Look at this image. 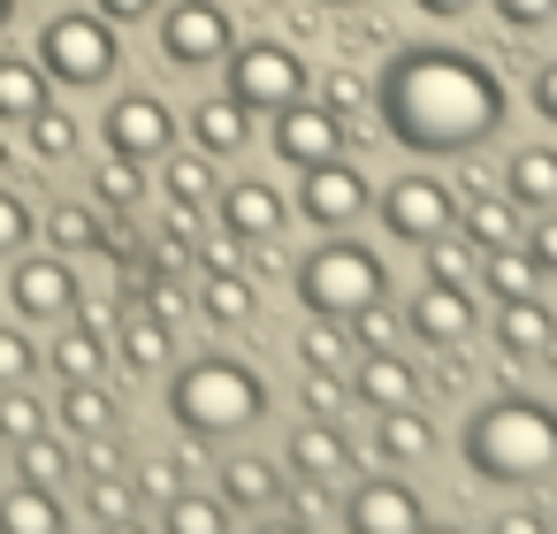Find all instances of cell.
Segmentation results:
<instances>
[{"instance_id":"83f0119b","label":"cell","mask_w":557,"mask_h":534,"mask_svg":"<svg viewBox=\"0 0 557 534\" xmlns=\"http://www.w3.org/2000/svg\"><path fill=\"white\" fill-rule=\"evenodd\" d=\"M161 534H230V496L176 488V496L161 504Z\"/></svg>"},{"instance_id":"3957f363","label":"cell","mask_w":557,"mask_h":534,"mask_svg":"<svg viewBox=\"0 0 557 534\" xmlns=\"http://www.w3.org/2000/svg\"><path fill=\"white\" fill-rule=\"evenodd\" d=\"M169 420L191 443H237L268 420V382L230 351L184 359V367H169Z\"/></svg>"},{"instance_id":"ab89813d","label":"cell","mask_w":557,"mask_h":534,"mask_svg":"<svg viewBox=\"0 0 557 534\" xmlns=\"http://www.w3.org/2000/svg\"><path fill=\"white\" fill-rule=\"evenodd\" d=\"M32 229H39V214H32V199H24L16 184H0V260H16V252L32 245Z\"/></svg>"},{"instance_id":"7402d4cb","label":"cell","mask_w":557,"mask_h":534,"mask_svg":"<svg viewBox=\"0 0 557 534\" xmlns=\"http://www.w3.org/2000/svg\"><path fill=\"white\" fill-rule=\"evenodd\" d=\"M428 450H435V427H428L420 405H389V412H374V458H382V465H420Z\"/></svg>"},{"instance_id":"681fc988","label":"cell","mask_w":557,"mask_h":534,"mask_svg":"<svg viewBox=\"0 0 557 534\" xmlns=\"http://www.w3.org/2000/svg\"><path fill=\"white\" fill-rule=\"evenodd\" d=\"M153 9H161V0H100V16H108V24H146Z\"/></svg>"},{"instance_id":"e0dca14e","label":"cell","mask_w":557,"mask_h":534,"mask_svg":"<svg viewBox=\"0 0 557 534\" xmlns=\"http://www.w3.org/2000/svg\"><path fill=\"white\" fill-rule=\"evenodd\" d=\"M351 397L367 405V412H389V405H420V374L397 359V351H367L359 367H351Z\"/></svg>"},{"instance_id":"816d5d0a","label":"cell","mask_w":557,"mask_h":534,"mask_svg":"<svg viewBox=\"0 0 557 534\" xmlns=\"http://www.w3.org/2000/svg\"><path fill=\"white\" fill-rule=\"evenodd\" d=\"M412 9H420V16H435V24H458V16H473V9H481V0H412Z\"/></svg>"},{"instance_id":"6f0895ef","label":"cell","mask_w":557,"mask_h":534,"mask_svg":"<svg viewBox=\"0 0 557 534\" xmlns=\"http://www.w3.org/2000/svg\"><path fill=\"white\" fill-rule=\"evenodd\" d=\"M313 9H367V0H313Z\"/></svg>"},{"instance_id":"60d3db41","label":"cell","mask_w":557,"mask_h":534,"mask_svg":"<svg viewBox=\"0 0 557 534\" xmlns=\"http://www.w3.org/2000/svg\"><path fill=\"white\" fill-rule=\"evenodd\" d=\"M131 488L153 496V504H169V496L184 488V465H176V458H138V465H131Z\"/></svg>"},{"instance_id":"f907efd6","label":"cell","mask_w":557,"mask_h":534,"mask_svg":"<svg viewBox=\"0 0 557 534\" xmlns=\"http://www.w3.org/2000/svg\"><path fill=\"white\" fill-rule=\"evenodd\" d=\"M329 108H336V115L367 108V85H359V77H329Z\"/></svg>"},{"instance_id":"836d02e7","label":"cell","mask_w":557,"mask_h":534,"mask_svg":"<svg viewBox=\"0 0 557 534\" xmlns=\"http://www.w3.org/2000/svg\"><path fill=\"white\" fill-rule=\"evenodd\" d=\"M70 473H77L70 443H54V435H32V443H16V481H39V488H70Z\"/></svg>"},{"instance_id":"9a60e30c","label":"cell","mask_w":557,"mask_h":534,"mask_svg":"<svg viewBox=\"0 0 557 534\" xmlns=\"http://www.w3.org/2000/svg\"><path fill=\"white\" fill-rule=\"evenodd\" d=\"M214 207H222V229L237 245H275L283 222H290V207H283L275 184H230V191H214Z\"/></svg>"},{"instance_id":"f6af8a7d","label":"cell","mask_w":557,"mask_h":534,"mask_svg":"<svg viewBox=\"0 0 557 534\" xmlns=\"http://www.w3.org/2000/svg\"><path fill=\"white\" fill-rule=\"evenodd\" d=\"M351 389H344V374H306V412H321V420H336V405H344Z\"/></svg>"},{"instance_id":"4316f807","label":"cell","mask_w":557,"mask_h":534,"mask_svg":"<svg viewBox=\"0 0 557 534\" xmlns=\"http://www.w3.org/2000/svg\"><path fill=\"white\" fill-rule=\"evenodd\" d=\"M54 420L85 443V435H115V397L100 389V382H62V405H54Z\"/></svg>"},{"instance_id":"11a10c76","label":"cell","mask_w":557,"mask_h":534,"mask_svg":"<svg viewBox=\"0 0 557 534\" xmlns=\"http://www.w3.org/2000/svg\"><path fill=\"white\" fill-rule=\"evenodd\" d=\"M252 534H313V526H306V519H260Z\"/></svg>"},{"instance_id":"8992f818","label":"cell","mask_w":557,"mask_h":534,"mask_svg":"<svg viewBox=\"0 0 557 534\" xmlns=\"http://www.w3.org/2000/svg\"><path fill=\"white\" fill-rule=\"evenodd\" d=\"M222 92L260 123V115H283L290 100H306V62L283 47V39H237L230 62H222Z\"/></svg>"},{"instance_id":"91938a15","label":"cell","mask_w":557,"mask_h":534,"mask_svg":"<svg viewBox=\"0 0 557 534\" xmlns=\"http://www.w3.org/2000/svg\"><path fill=\"white\" fill-rule=\"evenodd\" d=\"M0 169H9V146H0Z\"/></svg>"},{"instance_id":"d4e9b609","label":"cell","mask_w":557,"mask_h":534,"mask_svg":"<svg viewBox=\"0 0 557 534\" xmlns=\"http://www.w3.org/2000/svg\"><path fill=\"white\" fill-rule=\"evenodd\" d=\"M115 351H123L131 374H169V367H176V336H169V321L146 313V306L123 313V344H115Z\"/></svg>"},{"instance_id":"5b68a950","label":"cell","mask_w":557,"mask_h":534,"mask_svg":"<svg viewBox=\"0 0 557 534\" xmlns=\"http://www.w3.org/2000/svg\"><path fill=\"white\" fill-rule=\"evenodd\" d=\"M39 70L62 85V92H92L123 70V39L100 9H62L47 32H39Z\"/></svg>"},{"instance_id":"ba28073f","label":"cell","mask_w":557,"mask_h":534,"mask_svg":"<svg viewBox=\"0 0 557 534\" xmlns=\"http://www.w3.org/2000/svg\"><path fill=\"white\" fill-rule=\"evenodd\" d=\"M230 47H237V24H230L222 0H176L161 16V54L176 70H222Z\"/></svg>"},{"instance_id":"44dd1931","label":"cell","mask_w":557,"mask_h":534,"mask_svg":"<svg viewBox=\"0 0 557 534\" xmlns=\"http://www.w3.org/2000/svg\"><path fill=\"white\" fill-rule=\"evenodd\" d=\"M549 336H557V313L542 298H496V344L511 359H549Z\"/></svg>"},{"instance_id":"7a4b0ae2","label":"cell","mask_w":557,"mask_h":534,"mask_svg":"<svg viewBox=\"0 0 557 534\" xmlns=\"http://www.w3.org/2000/svg\"><path fill=\"white\" fill-rule=\"evenodd\" d=\"M458 458L488 488H542L557 473V412L542 397H511L504 389V397H488L458 427Z\"/></svg>"},{"instance_id":"f1b7e54d","label":"cell","mask_w":557,"mask_h":534,"mask_svg":"<svg viewBox=\"0 0 557 534\" xmlns=\"http://www.w3.org/2000/svg\"><path fill=\"white\" fill-rule=\"evenodd\" d=\"M161 161H169V199H176L184 214L214 207V153H199V146H191V153H176V146H169Z\"/></svg>"},{"instance_id":"4fadbf2b","label":"cell","mask_w":557,"mask_h":534,"mask_svg":"<svg viewBox=\"0 0 557 534\" xmlns=\"http://www.w3.org/2000/svg\"><path fill=\"white\" fill-rule=\"evenodd\" d=\"M420 519H428V504L405 481H359L344 496V526L351 534H420Z\"/></svg>"},{"instance_id":"bcb514c9","label":"cell","mask_w":557,"mask_h":534,"mask_svg":"<svg viewBox=\"0 0 557 534\" xmlns=\"http://www.w3.org/2000/svg\"><path fill=\"white\" fill-rule=\"evenodd\" d=\"M527 252H534V268H542V275H557V214H549V207L534 214V229H527Z\"/></svg>"},{"instance_id":"74e56055","label":"cell","mask_w":557,"mask_h":534,"mask_svg":"<svg viewBox=\"0 0 557 534\" xmlns=\"http://www.w3.org/2000/svg\"><path fill=\"white\" fill-rule=\"evenodd\" d=\"M24 146H32L39 161H70V153H77V115H62V108H39V115L24 123Z\"/></svg>"},{"instance_id":"7dc6e473","label":"cell","mask_w":557,"mask_h":534,"mask_svg":"<svg viewBox=\"0 0 557 534\" xmlns=\"http://www.w3.org/2000/svg\"><path fill=\"white\" fill-rule=\"evenodd\" d=\"M488 534H549V511H504L488 519Z\"/></svg>"},{"instance_id":"52a82bcc","label":"cell","mask_w":557,"mask_h":534,"mask_svg":"<svg viewBox=\"0 0 557 534\" xmlns=\"http://www.w3.org/2000/svg\"><path fill=\"white\" fill-rule=\"evenodd\" d=\"M458 207L466 199L443 176H397V184H382V229L397 245H428V237L458 229Z\"/></svg>"},{"instance_id":"b9f144b4","label":"cell","mask_w":557,"mask_h":534,"mask_svg":"<svg viewBox=\"0 0 557 534\" xmlns=\"http://www.w3.org/2000/svg\"><path fill=\"white\" fill-rule=\"evenodd\" d=\"M85 511L92 519H123V511H138V488H123L115 473H92L85 481Z\"/></svg>"},{"instance_id":"d6986e66","label":"cell","mask_w":557,"mask_h":534,"mask_svg":"<svg viewBox=\"0 0 557 534\" xmlns=\"http://www.w3.org/2000/svg\"><path fill=\"white\" fill-rule=\"evenodd\" d=\"M39 108H54V77L24 54H0V131H24Z\"/></svg>"},{"instance_id":"f546056e","label":"cell","mask_w":557,"mask_h":534,"mask_svg":"<svg viewBox=\"0 0 557 534\" xmlns=\"http://www.w3.org/2000/svg\"><path fill=\"white\" fill-rule=\"evenodd\" d=\"M481 283H488V298H534L542 268H534V252L496 245V252H481Z\"/></svg>"},{"instance_id":"680465c9","label":"cell","mask_w":557,"mask_h":534,"mask_svg":"<svg viewBox=\"0 0 557 534\" xmlns=\"http://www.w3.org/2000/svg\"><path fill=\"white\" fill-rule=\"evenodd\" d=\"M9 16H16V0H0V32H9Z\"/></svg>"},{"instance_id":"4dcf8cb0","label":"cell","mask_w":557,"mask_h":534,"mask_svg":"<svg viewBox=\"0 0 557 534\" xmlns=\"http://www.w3.org/2000/svg\"><path fill=\"white\" fill-rule=\"evenodd\" d=\"M458 229L481 245V252H496V245H511V229H519V207H504V199H488V191H473L466 207H458Z\"/></svg>"},{"instance_id":"277c9868","label":"cell","mask_w":557,"mask_h":534,"mask_svg":"<svg viewBox=\"0 0 557 534\" xmlns=\"http://www.w3.org/2000/svg\"><path fill=\"white\" fill-rule=\"evenodd\" d=\"M290 290H298V306H306L313 321H359V313L389 306V268H382L367 245H351V237L336 229V237H321V245L290 268Z\"/></svg>"},{"instance_id":"f5cc1de1","label":"cell","mask_w":557,"mask_h":534,"mask_svg":"<svg viewBox=\"0 0 557 534\" xmlns=\"http://www.w3.org/2000/svg\"><path fill=\"white\" fill-rule=\"evenodd\" d=\"M199 268H237V237H230V229L207 237V245H199Z\"/></svg>"},{"instance_id":"cb8c5ba5","label":"cell","mask_w":557,"mask_h":534,"mask_svg":"<svg viewBox=\"0 0 557 534\" xmlns=\"http://www.w3.org/2000/svg\"><path fill=\"white\" fill-rule=\"evenodd\" d=\"M504 199H511V207H527V214L557 207V153H549V146L504 153Z\"/></svg>"},{"instance_id":"1f68e13d","label":"cell","mask_w":557,"mask_h":534,"mask_svg":"<svg viewBox=\"0 0 557 534\" xmlns=\"http://www.w3.org/2000/svg\"><path fill=\"white\" fill-rule=\"evenodd\" d=\"M298 367L306 374H351V328L344 321H313L298 336Z\"/></svg>"},{"instance_id":"603a6c76","label":"cell","mask_w":557,"mask_h":534,"mask_svg":"<svg viewBox=\"0 0 557 534\" xmlns=\"http://www.w3.org/2000/svg\"><path fill=\"white\" fill-rule=\"evenodd\" d=\"M0 534H70V519H62V488H39V481L0 488Z\"/></svg>"},{"instance_id":"2e32d148","label":"cell","mask_w":557,"mask_h":534,"mask_svg":"<svg viewBox=\"0 0 557 534\" xmlns=\"http://www.w3.org/2000/svg\"><path fill=\"white\" fill-rule=\"evenodd\" d=\"M191 298H199L207 321L245 328V321L260 313V275H245V268H199V275H191Z\"/></svg>"},{"instance_id":"30bf717a","label":"cell","mask_w":557,"mask_h":534,"mask_svg":"<svg viewBox=\"0 0 557 534\" xmlns=\"http://www.w3.org/2000/svg\"><path fill=\"white\" fill-rule=\"evenodd\" d=\"M268 146H275V161H290V169L336 161V153H344V115H336L329 100H290L283 115H268Z\"/></svg>"},{"instance_id":"ee69618b","label":"cell","mask_w":557,"mask_h":534,"mask_svg":"<svg viewBox=\"0 0 557 534\" xmlns=\"http://www.w3.org/2000/svg\"><path fill=\"white\" fill-rule=\"evenodd\" d=\"M32 367H39V344L16 336V328H0V389H9V382H32Z\"/></svg>"},{"instance_id":"ffe728a7","label":"cell","mask_w":557,"mask_h":534,"mask_svg":"<svg viewBox=\"0 0 557 534\" xmlns=\"http://www.w3.org/2000/svg\"><path fill=\"white\" fill-rule=\"evenodd\" d=\"M191 146H199V153H214V161H230V153H245V146H252V115H245L230 92H207V100L191 108Z\"/></svg>"},{"instance_id":"7c38bea8","label":"cell","mask_w":557,"mask_h":534,"mask_svg":"<svg viewBox=\"0 0 557 534\" xmlns=\"http://www.w3.org/2000/svg\"><path fill=\"white\" fill-rule=\"evenodd\" d=\"M100 131H108V153H131V161H161L176 146V115L161 92H115Z\"/></svg>"},{"instance_id":"5bb4252c","label":"cell","mask_w":557,"mask_h":534,"mask_svg":"<svg viewBox=\"0 0 557 534\" xmlns=\"http://www.w3.org/2000/svg\"><path fill=\"white\" fill-rule=\"evenodd\" d=\"M405 321H412V336H420V344H435V351H458V344L481 328V313H473V290H466V283H428V290L412 298V313H405Z\"/></svg>"},{"instance_id":"e575fe53","label":"cell","mask_w":557,"mask_h":534,"mask_svg":"<svg viewBox=\"0 0 557 534\" xmlns=\"http://www.w3.org/2000/svg\"><path fill=\"white\" fill-rule=\"evenodd\" d=\"M92 191H100V207H108V214H131V207L146 199V161L108 153V161H100V176H92Z\"/></svg>"},{"instance_id":"d6a6232c","label":"cell","mask_w":557,"mask_h":534,"mask_svg":"<svg viewBox=\"0 0 557 534\" xmlns=\"http://www.w3.org/2000/svg\"><path fill=\"white\" fill-rule=\"evenodd\" d=\"M47 367H54L62 382H100V374H108V344H100L92 328H70V336H54Z\"/></svg>"},{"instance_id":"f35d334b","label":"cell","mask_w":557,"mask_h":534,"mask_svg":"<svg viewBox=\"0 0 557 534\" xmlns=\"http://www.w3.org/2000/svg\"><path fill=\"white\" fill-rule=\"evenodd\" d=\"M47 237H54V252H100L108 245V229H100L92 207H54L47 214Z\"/></svg>"},{"instance_id":"9c48e42d","label":"cell","mask_w":557,"mask_h":534,"mask_svg":"<svg viewBox=\"0 0 557 534\" xmlns=\"http://www.w3.org/2000/svg\"><path fill=\"white\" fill-rule=\"evenodd\" d=\"M367 207H374V191H367V176H359L344 153H336V161H313V169H298V214H306L321 237L351 229Z\"/></svg>"},{"instance_id":"7bdbcfd3","label":"cell","mask_w":557,"mask_h":534,"mask_svg":"<svg viewBox=\"0 0 557 534\" xmlns=\"http://www.w3.org/2000/svg\"><path fill=\"white\" fill-rule=\"evenodd\" d=\"M488 9H496L504 32H542V24H557V0H488Z\"/></svg>"},{"instance_id":"c3c4849f","label":"cell","mask_w":557,"mask_h":534,"mask_svg":"<svg viewBox=\"0 0 557 534\" xmlns=\"http://www.w3.org/2000/svg\"><path fill=\"white\" fill-rule=\"evenodd\" d=\"M534 115H542V123H557V62H542V70H534Z\"/></svg>"},{"instance_id":"d590c367","label":"cell","mask_w":557,"mask_h":534,"mask_svg":"<svg viewBox=\"0 0 557 534\" xmlns=\"http://www.w3.org/2000/svg\"><path fill=\"white\" fill-rule=\"evenodd\" d=\"M420 252H428V283H466V275L481 268V245H473L466 229H443V237H428Z\"/></svg>"},{"instance_id":"484cf974","label":"cell","mask_w":557,"mask_h":534,"mask_svg":"<svg viewBox=\"0 0 557 534\" xmlns=\"http://www.w3.org/2000/svg\"><path fill=\"white\" fill-rule=\"evenodd\" d=\"M222 496L245 504V511H268V504L290 496V481H283V465H268V458H222Z\"/></svg>"},{"instance_id":"db71d44e","label":"cell","mask_w":557,"mask_h":534,"mask_svg":"<svg viewBox=\"0 0 557 534\" xmlns=\"http://www.w3.org/2000/svg\"><path fill=\"white\" fill-rule=\"evenodd\" d=\"M100 534H161V526L138 519V511H123V519H100Z\"/></svg>"},{"instance_id":"9f6ffc18","label":"cell","mask_w":557,"mask_h":534,"mask_svg":"<svg viewBox=\"0 0 557 534\" xmlns=\"http://www.w3.org/2000/svg\"><path fill=\"white\" fill-rule=\"evenodd\" d=\"M420 534H466V526H450V519H420Z\"/></svg>"},{"instance_id":"94428289","label":"cell","mask_w":557,"mask_h":534,"mask_svg":"<svg viewBox=\"0 0 557 534\" xmlns=\"http://www.w3.org/2000/svg\"><path fill=\"white\" fill-rule=\"evenodd\" d=\"M549 519H557V511H549Z\"/></svg>"},{"instance_id":"8fae6325","label":"cell","mask_w":557,"mask_h":534,"mask_svg":"<svg viewBox=\"0 0 557 534\" xmlns=\"http://www.w3.org/2000/svg\"><path fill=\"white\" fill-rule=\"evenodd\" d=\"M77 298H85V283H77V268H70L62 252H16L9 306H16L24 321H62V313H77Z\"/></svg>"},{"instance_id":"6da1fadb","label":"cell","mask_w":557,"mask_h":534,"mask_svg":"<svg viewBox=\"0 0 557 534\" xmlns=\"http://www.w3.org/2000/svg\"><path fill=\"white\" fill-rule=\"evenodd\" d=\"M374 123L405 153H481L504 131V77L458 47H405L367 85Z\"/></svg>"},{"instance_id":"ac0fdd59","label":"cell","mask_w":557,"mask_h":534,"mask_svg":"<svg viewBox=\"0 0 557 534\" xmlns=\"http://www.w3.org/2000/svg\"><path fill=\"white\" fill-rule=\"evenodd\" d=\"M283 458H290L306 481H321V488H329V481H344V473H351V435H344L336 420H321V412H313V420L290 435V450H283Z\"/></svg>"},{"instance_id":"8d00e7d4","label":"cell","mask_w":557,"mask_h":534,"mask_svg":"<svg viewBox=\"0 0 557 534\" xmlns=\"http://www.w3.org/2000/svg\"><path fill=\"white\" fill-rule=\"evenodd\" d=\"M47 427H54V412H47L24 382L0 389V443H32V435H47Z\"/></svg>"}]
</instances>
